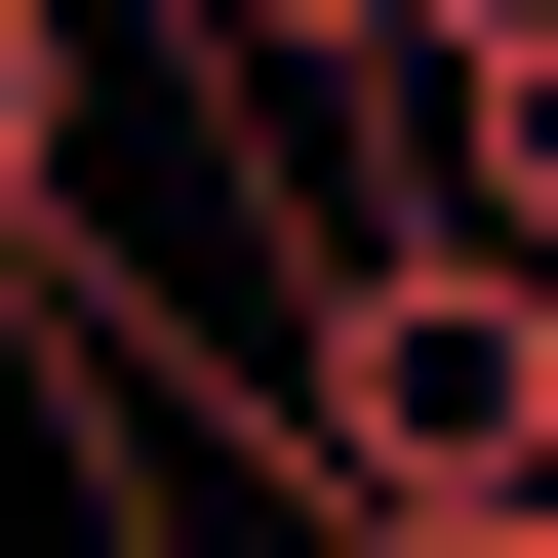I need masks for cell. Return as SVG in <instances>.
I'll use <instances>...</instances> for the list:
<instances>
[{"mask_svg": "<svg viewBox=\"0 0 558 558\" xmlns=\"http://www.w3.org/2000/svg\"><path fill=\"white\" fill-rule=\"evenodd\" d=\"M240 439H279V519H558V279L519 240H360Z\"/></svg>", "mask_w": 558, "mask_h": 558, "instance_id": "6da1fadb", "label": "cell"}, {"mask_svg": "<svg viewBox=\"0 0 558 558\" xmlns=\"http://www.w3.org/2000/svg\"><path fill=\"white\" fill-rule=\"evenodd\" d=\"M0 240H81V0H0Z\"/></svg>", "mask_w": 558, "mask_h": 558, "instance_id": "7a4b0ae2", "label": "cell"}, {"mask_svg": "<svg viewBox=\"0 0 558 558\" xmlns=\"http://www.w3.org/2000/svg\"><path fill=\"white\" fill-rule=\"evenodd\" d=\"M360 40H399V0H160V81H279V120L360 81Z\"/></svg>", "mask_w": 558, "mask_h": 558, "instance_id": "3957f363", "label": "cell"}]
</instances>
